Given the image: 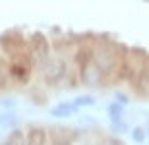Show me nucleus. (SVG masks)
Instances as JSON below:
<instances>
[{
  "mask_svg": "<svg viewBox=\"0 0 149 145\" xmlns=\"http://www.w3.org/2000/svg\"><path fill=\"white\" fill-rule=\"evenodd\" d=\"M81 89H126L149 101V50L105 33L0 37V93L47 101Z\"/></svg>",
  "mask_w": 149,
  "mask_h": 145,
  "instance_id": "1",
  "label": "nucleus"
},
{
  "mask_svg": "<svg viewBox=\"0 0 149 145\" xmlns=\"http://www.w3.org/2000/svg\"><path fill=\"white\" fill-rule=\"evenodd\" d=\"M0 145H128L99 126L62 122H27L0 137Z\"/></svg>",
  "mask_w": 149,
  "mask_h": 145,
  "instance_id": "2",
  "label": "nucleus"
}]
</instances>
